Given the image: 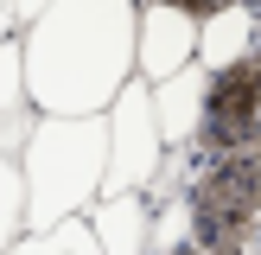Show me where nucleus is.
<instances>
[{
	"label": "nucleus",
	"mask_w": 261,
	"mask_h": 255,
	"mask_svg": "<svg viewBox=\"0 0 261 255\" xmlns=\"http://www.w3.org/2000/svg\"><path fill=\"white\" fill-rule=\"evenodd\" d=\"M255 140H261V38L236 64L211 70L204 121H198V140L185 153H236V147H255Z\"/></svg>",
	"instance_id": "obj_5"
},
{
	"label": "nucleus",
	"mask_w": 261,
	"mask_h": 255,
	"mask_svg": "<svg viewBox=\"0 0 261 255\" xmlns=\"http://www.w3.org/2000/svg\"><path fill=\"white\" fill-rule=\"evenodd\" d=\"M89 236H96L102 255H153V204L147 191H115V198H96L83 211Z\"/></svg>",
	"instance_id": "obj_7"
},
{
	"label": "nucleus",
	"mask_w": 261,
	"mask_h": 255,
	"mask_svg": "<svg viewBox=\"0 0 261 255\" xmlns=\"http://www.w3.org/2000/svg\"><path fill=\"white\" fill-rule=\"evenodd\" d=\"M38 109L25 96V58H19V32L0 38V153H19V140L32 134Z\"/></svg>",
	"instance_id": "obj_10"
},
{
	"label": "nucleus",
	"mask_w": 261,
	"mask_h": 255,
	"mask_svg": "<svg viewBox=\"0 0 261 255\" xmlns=\"http://www.w3.org/2000/svg\"><path fill=\"white\" fill-rule=\"evenodd\" d=\"M13 160L25 178V230H51L64 217H83L102 198L109 128L102 115H38Z\"/></svg>",
	"instance_id": "obj_2"
},
{
	"label": "nucleus",
	"mask_w": 261,
	"mask_h": 255,
	"mask_svg": "<svg viewBox=\"0 0 261 255\" xmlns=\"http://www.w3.org/2000/svg\"><path fill=\"white\" fill-rule=\"evenodd\" d=\"M255 38H261V7L255 0H229V7L198 13V64L204 70L236 64L242 51H255Z\"/></svg>",
	"instance_id": "obj_9"
},
{
	"label": "nucleus",
	"mask_w": 261,
	"mask_h": 255,
	"mask_svg": "<svg viewBox=\"0 0 261 255\" xmlns=\"http://www.w3.org/2000/svg\"><path fill=\"white\" fill-rule=\"evenodd\" d=\"M172 172L204 255H261V140L236 153H178Z\"/></svg>",
	"instance_id": "obj_3"
},
{
	"label": "nucleus",
	"mask_w": 261,
	"mask_h": 255,
	"mask_svg": "<svg viewBox=\"0 0 261 255\" xmlns=\"http://www.w3.org/2000/svg\"><path fill=\"white\" fill-rule=\"evenodd\" d=\"M7 255H102V249H96V236H89L83 217H64V223H51V230H25Z\"/></svg>",
	"instance_id": "obj_11"
},
{
	"label": "nucleus",
	"mask_w": 261,
	"mask_h": 255,
	"mask_svg": "<svg viewBox=\"0 0 261 255\" xmlns=\"http://www.w3.org/2000/svg\"><path fill=\"white\" fill-rule=\"evenodd\" d=\"M185 64H198V13L172 7V0H140L134 7V76L160 83Z\"/></svg>",
	"instance_id": "obj_6"
},
{
	"label": "nucleus",
	"mask_w": 261,
	"mask_h": 255,
	"mask_svg": "<svg viewBox=\"0 0 261 255\" xmlns=\"http://www.w3.org/2000/svg\"><path fill=\"white\" fill-rule=\"evenodd\" d=\"M172 7H191V13H211V7H229V0H172Z\"/></svg>",
	"instance_id": "obj_14"
},
{
	"label": "nucleus",
	"mask_w": 261,
	"mask_h": 255,
	"mask_svg": "<svg viewBox=\"0 0 261 255\" xmlns=\"http://www.w3.org/2000/svg\"><path fill=\"white\" fill-rule=\"evenodd\" d=\"M255 7H261V0H255Z\"/></svg>",
	"instance_id": "obj_17"
},
{
	"label": "nucleus",
	"mask_w": 261,
	"mask_h": 255,
	"mask_svg": "<svg viewBox=\"0 0 261 255\" xmlns=\"http://www.w3.org/2000/svg\"><path fill=\"white\" fill-rule=\"evenodd\" d=\"M140 0H45L19 26L25 96L38 115H102L134 76Z\"/></svg>",
	"instance_id": "obj_1"
},
{
	"label": "nucleus",
	"mask_w": 261,
	"mask_h": 255,
	"mask_svg": "<svg viewBox=\"0 0 261 255\" xmlns=\"http://www.w3.org/2000/svg\"><path fill=\"white\" fill-rule=\"evenodd\" d=\"M102 128H109V166H102V198L115 191H153L166 172V140L160 121H153V83L147 76H127L115 89V102L102 109Z\"/></svg>",
	"instance_id": "obj_4"
},
{
	"label": "nucleus",
	"mask_w": 261,
	"mask_h": 255,
	"mask_svg": "<svg viewBox=\"0 0 261 255\" xmlns=\"http://www.w3.org/2000/svg\"><path fill=\"white\" fill-rule=\"evenodd\" d=\"M25 236V178H19V160L0 153V255Z\"/></svg>",
	"instance_id": "obj_12"
},
{
	"label": "nucleus",
	"mask_w": 261,
	"mask_h": 255,
	"mask_svg": "<svg viewBox=\"0 0 261 255\" xmlns=\"http://www.w3.org/2000/svg\"><path fill=\"white\" fill-rule=\"evenodd\" d=\"M166 255H204V249H198V242L185 236V242H178V249H166Z\"/></svg>",
	"instance_id": "obj_16"
},
{
	"label": "nucleus",
	"mask_w": 261,
	"mask_h": 255,
	"mask_svg": "<svg viewBox=\"0 0 261 255\" xmlns=\"http://www.w3.org/2000/svg\"><path fill=\"white\" fill-rule=\"evenodd\" d=\"M7 32H19V26H13V13H7V0H0V38Z\"/></svg>",
	"instance_id": "obj_15"
},
{
	"label": "nucleus",
	"mask_w": 261,
	"mask_h": 255,
	"mask_svg": "<svg viewBox=\"0 0 261 255\" xmlns=\"http://www.w3.org/2000/svg\"><path fill=\"white\" fill-rule=\"evenodd\" d=\"M204 83H211V70H204V64H185V70H172V76H160V83H153V121H160L166 153H185L191 140H198Z\"/></svg>",
	"instance_id": "obj_8"
},
{
	"label": "nucleus",
	"mask_w": 261,
	"mask_h": 255,
	"mask_svg": "<svg viewBox=\"0 0 261 255\" xmlns=\"http://www.w3.org/2000/svg\"><path fill=\"white\" fill-rule=\"evenodd\" d=\"M38 7H45V0H7V13H13V26H25V19H32Z\"/></svg>",
	"instance_id": "obj_13"
}]
</instances>
